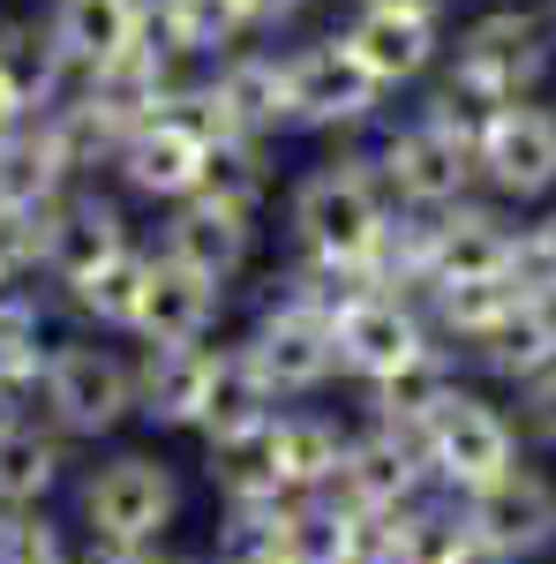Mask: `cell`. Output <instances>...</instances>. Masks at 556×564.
Here are the masks:
<instances>
[{
	"instance_id": "cell-35",
	"label": "cell",
	"mask_w": 556,
	"mask_h": 564,
	"mask_svg": "<svg viewBox=\"0 0 556 564\" xmlns=\"http://www.w3.org/2000/svg\"><path fill=\"white\" fill-rule=\"evenodd\" d=\"M361 8H428V15H436L444 0H361Z\"/></svg>"
},
{
	"instance_id": "cell-22",
	"label": "cell",
	"mask_w": 556,
	"mask_h": 564,
	"mask_svg": "<svg viewBox=\"0 0 556 564\" xmlns=\"http://www.w3.org/2000/svg\"><path fill=\"white\" fill-rule=\"evenodd\" d=\"M143 39V0H61L53 15V45L68 68H113L129 45Z\"/></svg>"
},
{
	"instance_id": "cell-15",
	"label": "cell",
	"mask_w": 556,
	"mask_h": 564,
	"mask_svg": "<svg viewBox=\"0 0 556 564\" xmlns=\"http://www.w3.org/2000/svg\"><path fill=\"white\" fill-rule=\"evenodd\" d=\"M257 249V212H241V204H218V196H188L181 212L166 218V249L181 271H196V279H211V286H233L241 279V263Z\"/></svg>"
},
{
	"instance_id": "cell-26",
	"label": "cell",
	"mask_w": 556,
	"mask_h": 564,
	"mask_svg": "<svg viewBox=\"0 0 556 564\" xmlns=\"http://www.w3.org/2000/svg\"><path fill=\"white\" fill-rule=\"evenodd\" d=\"M143 279H151V257H113L106 271H90L84 286H68V302L84 308L90 324H106V332H135V302H143Z\"/></svg>"
},
{
	"instance_id": "cell-31",
	"label": "cell",
	"mask_w": 556,
	"mask_h": 564,
	"mask_svg": "<svg viewBox=\"0 0 556 564\" xmlns=\"http://www.w3.org/2000/svg\"><path fill=\"white\" fill-rule=\"evenodd\" d=\"M519 444L526 452H556V369H542L519 391Z\"/></svg>"
},
{
	"instance_id": "cell-21",
	"label": "cell",
	"mask_w": 556,
	"mask_h": 564,
	"mask_svg": "<svg viewBox=\"0 0 556 564\" xmlns=\"http://www.w3.org/2000/svg\"><path fill=\"white\" fill-rule=\"evenodd\" d=\"M113 257H129V226H121L113 204L76 196V204L53 212V226H45V271H53L61 286H84L90 271H106Z\"/></svg>"
},
{
	"instance_id": "cell-11",
	"label": "cell",
	"mask_w": 556,
	"mask_h": 564,
	"mask_svg": "<svg viewBox=\"0 0 556 564\" xmlns=\"http://www.w3.org/2000/svg\"><path fill=\"white\" fill-rule=\"evenodd\" d=\"M467 505V527L473 542H489V550H504L512 564H542L556 557V475L526 452L504 481H489V489H473L459 497Z\"/></svg>"
},
{
	"instance_id": "cell-36",
	"label": "cell",
	"mask_w": 556,
	"mask_h": 564,
	"mask_svg": "<svg viewBox=\"0 0 556 564\" xmlns=\"http://www.w3.org/2000/svg\"><path fill=\"white\" fill-rule=\"evenodd\" d=\"M218 564H279V557H263V550H226Z\"/></svg>"
},
{
	"instance_id": "cell-3",
	"label": "cell",
	"mask_w": 556,
	"mask_h": 564,
	"mask_svg": "<svg viewBox=\"0 0 556 564\" xmlns=\"http://www.w3.org/2000/svg\"><path fill=\"white\" fill-rule=\"evenodd\" d=\"M76 520H84L98 557L166 550V534L181 527V475H173L159 452H113V459H98L84 475Z\"/></svg>"
},
{
	"instance_id": "cell-7",
	"label": "cell",
	"mask_w": 556,
	"mask_h": 564,
	"mask_svg": "<svg viewBox=\"0 0 556 564\" xmlns=\"http://www.w3.org/2000/svg\"><path fill=\"white\" fill-rule=\"evenodd\" d=\"M233 354L263 377V391H271L279 406L316 399V391L339 377V332H331V308L316 302V294H286V302H271Z\"/></svg>"
},
{
	"instance_id": "cell-1",
	"label": "cell",
	"mask_w": 556,
	"mask_h": 564,
	"mask_svg": "<svg viewBox=\"0 0 556 564\" xmlns=\"http://www.w3.org/2000/svg\"><path fill=\"white\" fill-rule=\"evenodd\" d=\"M294 241L308 271L346 279V286H377V263L391 241V204L384 174L361 159H331L294 188Z\"/></svg>"
},
{
	"instance_id": "cell-14",
	"label": "cell",
	"mask_w": 556,
	"mask_h": 564,
	"mask_svg": "<svg viewBox=\"0 0 556 564\" xmlns=\"http://www.w3.org/2000/svg\"><path fill=\"white\" fill-rule=\"evenodd\" d=\"M204 166H211V135L196 129V113H151V121L121 143V174H129V188L166 196V204L204 196Z\"/></svg>"
},
{
	"instance_id": "cell-17",
	"label": "cell",
	"mask_w": 556,
	"mask_h": 564,
	"mask_svg": "<svg viewBox=\"0 0 556 564\" xmlns=\"http://www.w3.org/2000/svg\"><path fill=\"white\" fill-rule=\"evenodd\" d=\"M346 422H331L324 406H279V422L263 430V459H271V481L286 497H331L346 459Z\"/></svg>"
},
{
	"instance_id": "cell-16",
	"label": "cell",
	"mask_w": 556,
	"mask_h": 564,
	"mask_svg": "<svg viewBox=\"0 0 556 564\" xmlns=\"http://www.w3.org/2000/svg\"><path fill=\"white\" fill-rule=\"evenodd\" d=\"M346 53L369 68L377 90H399V84H414V76L436 68L444 39H436V15L428 8H361L346 23Z\"/></svg>"
},
{
	"instance_id": "cell-37",
	"label": "cell",
	"mask_w": 556,
	"mask_h": 564,
	"mask_svg": "<svg viewBox=\"0 0 556 564\" xmlns=\"http://www.w3.org/2000/svg\"><path fill=\"white\" fill-rule=\"evenodd\" d=\"M0 294H8V286H0Z\"/></svg>"
},
{
	"instance_id": "cell-9",
	"label": "cell",
	"mask_w": 556,
	"mask_h": 564,
	"mask_svg": "<svg viewBox=\"0 0 556 564\" xmlns=\"http://www.w3.org/2000/svg\"><path fill=\"white\" fill-rule=\"evenodd\" d=\"M473 181L504 204H542L556 188V106L512 98L473 121Z\"/></svg>"
},
{
	"instance_id": "cell-29",
	"label": "cell",
	"mask_w": 556,
	"mask_h": 564,
	"mask_svg": "<svg viewBox=\"0 0 556 564\" xmlns=\"http://www.w3.org/2000/svg\"><path fill=\"white\" fill-rule=\"evenodd\" d=\"M53 212H0V286H15L31 263H45V226H53Z\"/></svg>"
},
{
	"instance_id": "cell-13",
	"label": "cell",
	"mask_w": 556,
	"mask_h": 564,
	"mask_svg": "<svg viewBox=\"0 0 556 564\" xmlns=\"http://www.w3.org/2000/svg\"><path fill=\"white\" fill-rule=\"evenodd\" d=\"M384 90L369 84V68L346 53V39H324V45H301L286 61V121L294 129H353L377 113Z\"/></svg>"
},
{
	"instance_id": "cell-10",
	"label": "cell",
	"mask_w": 556,
	"mask_h": 564,
	"mask_svg": "<svg viewBox=\"0 0 556 564\" xmlns=\"http://www.w3.org/2000/svg\"><path fill=\"white\" fill-rule=\"evenodd\" d=\"M519 271V226L497 204H451L422 226V294L428 286H489Z\"/></svg>"
},
{
	"instance_id": "cell-25",
	"label": "cell",
	"mask_w": 556,
	"mask_h": 564,
	"mask_svg": "<svg viewBox=\"0 0 556 564\" xmlns=\"http://www.w3.org/2000/svg\"><path fill=\"white\" fill-rule=\"evenodd\" d=\"M61 166L39 135H0V212H53L61 204Z\"/></svg>"
},
{
	"instance_id": "cell-28",
	"label": "cell",
	"mask_w": 556,
	"mask_h": 564,
	"mask_svg": "<svg viewBox=\"0 0 556 564\" xmlns=\"http://www.w3.org/2000/svg\"><path fill=\"white\" fill-rule=\"evenodd\" d=\"M0 564H76L68 534L45 512H0Z\"/></svg>"
},
{
	"instance_id": "cell-24",
	"label": "cell",
	"mask_w": 556,
	"mask_h": 564,
	"mask_svg": "<svg viewBox=\"0 0 556 564\" xmlns=\"http://www.w3.org/2000/svg\"><path fill=\"white\" fill-rule=\"evenodd\" d=\"M61 45H53V31H31V23H8L0 31V90L23 106V113H39L45 98H53V84H61Z\"/></svg>"
},
{
	"instance_id": "cell-2",
	"label": "cell",
	"mask_w": 556,
	"mask_h": 564,
	"mask_svg": "<svg viewBox=\"0 0 556 564\" xmlns=\"http://www.w3.org/2000/svg\"><path fill=\"white\" fill-rule=\"evenodd\" d=\"M556 61V15L542 8H489L473 15L459 45H451V76H444V106H459L467 121L512 106V98H534V84L549 76Z\"/></svg>"
},
{
	"instance_id": "cell-8",
	"label": "cell",
	"mask_w": 556,
	"mask_h": 564,
	"mask_svg": "<svg viewBox=\"0 0 556 564\" xmlns=\"http://www.w3.org/2000/svg\"><path fill=\"white\" fill-rule=\"evenodd\" d=\"M39 399L61 436H113L121 422H135V361L98 339H61L45 354Z\"/></svg>"
},
{
	"instance_id": "cell-18",
	"label": "cell",
	"mask_w": 556,
	"mask_h": 564,
	"mask_svg": "<svg viewBox=\"0 0 556 564\" xmlns=\"http://www.w3.org/2000/svg\"><path fill=\"white\" fill-rule=\"evenodd\" d=\"M218 302H226V286L181 271L173 257H151L143 302H135V339L143 347H204L218 324Z\"/></svg>"
},
{
	"instance_id": "cell-23",
	"label": "cell",
	"mask_w": 556,
	"mask_h": 564,
	"mask_svg": "<svg viewBox=\"0 0 556 564\" xmlns=\"http://www.w3.org/2000/svg\"><path fill=\"white\" fill-rule=\"evenodd\" d=\"M279 422V399L263 391V377L241 361V354L226 347L218 354V377H211V399H204V444L226 452V444H249Z\"/></svg>"
},
{
	"instance_id": "cell-19",
	"label": "cell",
	"mask_w": 556,
	"mask_h": 564,
	"mask_svg": "<svg viewBox=\"0 0 556 564\" xmlns=\"http://www.w3.org/2000/svg\"><path fill=\"white\" fill-rule=\"evenodd\" d=\"M211 377H218V347H143V361H135V414L151 430H204Z\"/></svg>"
},
{
	"instance_id": "cell-32",
	"label": "cell",
	"mask_w": 556,
	"mask_h": 564,
	"mask_svg": "<svg viewBox=\"0 0 556 564\" xmlns=\"http://www.w3.org/2000/svg\"><path fill=\"white\" fill-rule=\"evenodd\" d=\"M308 0H241V15H249V31H263V23H286V15H301Z\"/></svg>"
},
{
	"instance_id": "cell-30",
	"label": "cell",
	"mask_w": 556,
	"mask_h": 564,
	"mask_svg": "<svg viewBox=\"0 0 556 564\" xmlns=\"http://www.w3.org/2000/svg\"><path fill=\"white\" fill-rule=\"evenodd\" d=\"M512 279L534 294V302L556 308V212L534 218V226H519V271Z\"/></svg>"
},
{
	"instance_id": "cell-20",
	"label": "cell",
	"mask_w": 556,
	"mask_h": 564,
	"mask_svg": "<svg viewBox=\"0 0 556 564\" xmlns=\"http://www.w3.org/2000/svg\"><path fill=\"white\" fill-rule=\"evenodd\" d=\"M61 475H68V436L0 406V512H45Z\"/></svg>"
},
{
	"instance_id": "cell-5",
	"label": "cell",
	"mask_w": 556,
	"mask_h": 564,
	"mask_svg": "<svg viewBox=\"0 0 556 564\" xmlns=\"http://www.w3.org/2000/svg\"><path fill=\"white\" fill-rule=\"evenodd\" d=\"M384 188L406 204V212H451L473 196V121L459 106H422L406 129L384 135V159H377Z\"/></svg>"
},
{
	"instance_id": "cell-34",
	"label": "cell",
	"mask_w": 556,
	"mask_h": 564,
	"mask_svg": "<svg viewBox=\"0 0 556 564\" xmlns=\"http://www.w3.org/2000/svg\"><path fill=\"white\" fill-rule=\"evenodd\" d=\"M15 121H23V106H15V98L0 90V135H15Z\"/></svg>"
},
{
	"instance_id": "cell-33",
	"label": "cell",
	"mask_w": 556,
	"mask_h": 564,
	"mask_svg": "<svg viewBox=\"0 0 556 564\" xmlns=\"http://www.w3.org/2000/svg\"><path fill=\"white\" fill-rule=\"evenodd\" d=\"M451 564H512V557H504V550H489V542H467Z\"/></svg>"
},
{
	"instance_id": "cell-4",
	"label": "cell",
	"mask_w": 556,
	"mask_h": 564,
	"mask_svg": "<svg viewBox=\"0 0 556 564\" xmlns=\"http://www.w3.org/2000/svg\"><path fill=\"white\" fill-rule=\"evenodd\" d=\"M414 436H422L428 481H436L444 497H473V489L504 481L519 459H526V444H519V414L504 406V399L473 391V384H451V391H444Z\"/></svg>"
},
{
	"instance_id": "cell-27",
	"label": "cell",
	"mask_w": 556,
	"mask_h": 564,
	"mask_svg": "<svg viewBox=\"0 0 556 564\" xmlns=\"http://www.w3.org/2000/svg\"><path fill=\"white\" fill-rule=\"evenodd\" d=\"M159 31H166L173 53H218V45H233L249 31V15H241V0H166L159 8Z\"/></svg>"
},
{
	"instance_id": "cell-12",
	"label": "cell",
	"mask_w": 556,
	"mask_h": 564,
	"mask_svg": "<svg viewBox=\"0 0 556 564\" xmlns=\"http://www.w3.org/2000/svg\"><path fill=\"white\" fill-rule=\"evenodd\" d=\"M428 489V459H422V436L406 430H384V422H361V430L346 436V459H339V481H331V497H339L346 512H406V505H422Z\"/></svg>"
},
{
	"instance_id": "cell-6",
	"label": "cell",
	"mask_w": 556,
	"mask_h": 564,
	"mask_svg": "<svg viewBox=\"0 0 556 564\" xmlns=\"http://www.w3.org/2000/svg\"><path fill=\"white\" fill-rule=\"evenodd\" d=\"M331 332H339V377H353L361 391H384L399 377H414L422 361H436V332H428L422 302L391 294V286H353L331 308Z\"/></svg>"
}]
</instances>
